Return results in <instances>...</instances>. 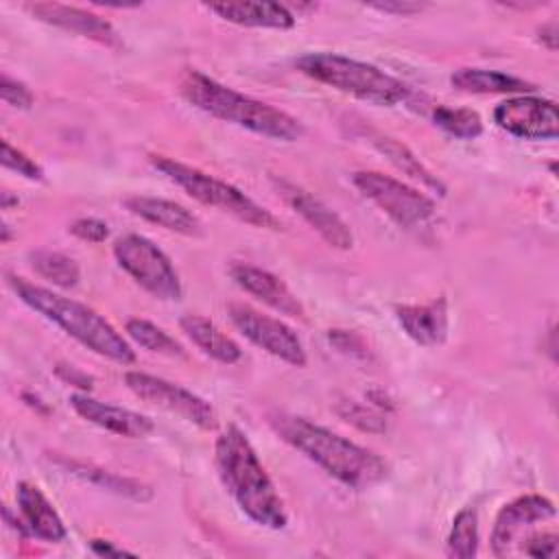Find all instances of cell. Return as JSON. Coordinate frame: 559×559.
<instances>
[{"label":"cell","mask_w":559,"mask_h":559,"mask_svg":"<svg viewBox=\"0 0 559 559\" xmlns=\"http://www.w3.org/2000/svg\"><path fill=\"white\" fill-rule=\"evenodd\" d=\"M57 463L68 469V474L90 483V485H96L98 489H105V491H111L116 496H124V498H131V500H151L153 496V489L135 478H129V476H120V474H114L109 469H103V467H96L92 463H85V461H74V459H66V456H59Z\"/></svg>","instance_id":"obj_22"},{"label":"cell","mask_w":559,"mask_h":559,"mask_svg":"<svg viewBox=\"0 0 559 559\" xmlns=\"http://www.w3.org/2000/svg\"><path fill=\"white\" fill-rule=\"evenodd\" d=\"M124 332L129 334V338L133 343H138L146 352L168 356V358H181L183 356V347L168 332H164L159 325H155L146 319H129L124 323Z\"/></svg>","instance_id":"obj_27"},{"label":"cell","mask_w":559,"mask_h":559,"mask_svg":"<svg viewBox=\"0 0 559 559\" xmlns=\"http://www.w3.org/2000/svg\"><path fill=\"white\" fill-rule=\"evenodd\" d=\"M68 229H70V234L76 236L79 240L94 242V245L107 240V236H109V225H107L105 221L96 218V216H81V218L72 221Z\"/></svg>","instance_id":"obj_33"},{"label":"cell","mask_w":559,"mask_h":559,"mask_svg":"<svg viewBox=\"0 0 559 559\" xmlns=\"http://www.w3.org/2000/svg\"><path fill=\"white\" fill-rule=\"evenodd\" d=\"M114 255L118 264L153 297L164 301H177L183 295L179 273L170 258L146 236L124 234L114 242Z\"/></svg>","instance_id":"obj_7"},{"label":"cell","mask_w":559,"mask_h":559,"mask_svg":"<svg viewBox=\"0 0 559 559\" xmlns=\"http://www.w3.org/2000/svg\"><path fill=\"white\" fill-rule=\"evenodd\" d=\"M354 186L365 199H369L378 210H382L395 225L404 229L419 227L428 223L437 205L421 190L378 170H358L352 175Z\"/></svg>","instance_id":"obj_8"},{"label":"cell","mask_w":559,"mask_h":559,"mask_svg":"<svg viewBox=\"0 0 559 559\" xmlns=\"http://www.w3.org/2000/svg\"><path fill=\"white\" fill-rule=\"evenodd\" d=\"M432 120L445 133L459 140H474L483 133V120L474 109L467 107H445L437 105L432 109Z\"/></svg>","instance_id":"obj_28"},{"label":"cell","mask_w":559,"mask_h":559,"mask_svg":"<svg viewBox=\"0 0 559 559\" xmlns=\"http://www.w3.org/2000/svg\"><path fill=\"white\" fill-rule=\"evenodd\" d=\"M299 72L371 105L393 107L411 96V87L373 63L336 52H308L297 59Z\"/></svg>","instance_id":"obj_5"},{"label":"cell","mask_w":559,"mask_h":559,"mask_svg":"<svg viewBox=\"0 0 559 559\" xmlns=\"http://www.w3.org/2000/svg\"><path fill=\"white\" fill-rule=\"evenodd\" d=\"M179 92L192 107L251 133L282 142H295L304 133V127L295 116L264 100L240 94L199 70H186L181 74Z\"/></svg>","instance_id":"obj_3"},{"label":"cell","mask_w":559,"mask_h":559,"mask_svg":"<svg viewBox=\"0 0 559 559\" xmlns=\"http://www.w3.org/2000/svg\"><path fill=\"white\" fill-rule=\"evenodd\" d=\"M212 13L223 17L225 22L238 26H253V28H275L286 31L295 26V15L286 4L280 2H212L207 4Z\"/></svg>","instance_id":"obj_20"},{"label":"cell","mask_w":559,"mask_h":559,"mask_svg":"<svg viewBox=\"0 0 559 559\" xmlns=\"http://www.w3.org/2000/svg\"><path fill=\"white\" fill-rule=\"evenodd\" d=\"M2 166L9 170H15L17 175L31 179V181H41L44 179V168L28 157L24 151L15 148L9 140H2Z\"/></svg>","instance_id":"obj_30"},{"label":"cell","mask_w":559,"mask_h":559,"mask_svg":"<svg viewBox=\"0 0 559 559\" xmlns=\"http://www.w3.org/2000/svg\"><path fill=\"white\" fill-rule=\"evenodd\" d=\"M214 465L221 483L240 511L264 528L280 531L288 524V513L280 491L260 463L251 441L238 426H227L214 445Z\"/></svg>","instance_id":"obj_2"},{"label":"cell","mask_w":559,"mask_h":559,"mask_svg":"<svg viewBox=\"0 0 559 559\" xmlns=\"http://www.w3.org/2000/svg\"><path fill=\"white\" fill-rule=\"evenodd\" d=\"M395 317L406 336L417 345H441L448 336V301L443 297L428 304L397 306Z\"/></svg>","instance_id":"obj_18"},{"label":"cell","mask_w":559,"mask_h":559,"mask_svg":"<svg viewBox=\"0 0 559 559\" xmlns=\"http://www.w3.org/2000/svg\"><path fill=\"white\" fill-rule=\"evenodd\" d=\"M148 162L173 183H177L181 190H186L188 197L194 201L216 207L251 227L258 229H271L277 231L282 229V223L277 216H273L266 207L255 203L249 194L238 190L236 186L216 179L214 175L203 173L201 168H194L190 164L177 162L166 155H148Z\"/></svg>","instance_id":"obj_6"},{"label":"cell","mask_w":559,"mask_h":559,"mask_svg":"<svg viewBox=\"0 0 559 559\" xmlns=\"http://www.w3.org/2000/svg\"><path fill=\"white\" fill-rule=\"evenodd\" d=\"M7 282L11 290L20 297V301L39 312L44 319L59 325L66 334H70L94 354L120 365L135 362V352L131 349L127 338L94 308L11 273L7 275Z\"/></svg>","instance_id":"obj_4"},{"label":"cell","mask_w":559,"mask_h":559,"mask_svg":"<svg viewBox=\"0 0 559 559\" xmlns=\"http://www.w3.org/2000/svg\"><path fill=\"white\" fill-rule=\"evenodd\" d=\"M70 406L74 408L76 415H81L85 421L114 432L118 437H129V439H144L155 430L153 419H148L142 413L122 408V406H114V404H105L98 402L94 397H90L87 393H74L70 395Z\"/></svg>","instance_id":"obj_15"},{"label":"cell","mask_w":559,"mask_h":559,"mask_svg":"<svg viewBox=\"0 0 559 559\" xmlns=\"http://www.w3.org/2000/svg\"><path fill=\"white\" fill-rule=\"evenodd\" d=\"M371 142H373V146H376L397 170H402V173L408 175L411 179L419 181L421 186L435 190L439 197L445 194V183H443L437 175H432L406 144H402V142L395 140V138L378 135V133L371 138Z\"/></svg>","instance_id":"obj_24"},{"label":"cell","mask_w":559,"mask_h":559,"mask_svg":"<svg viewBox=\"0 0 559 559\" xmlns=\"http://www.w3.org/2000/svg\"><path fill=\"white\" fill-rule=\"evenodd\" d=\"M478 552V515L472 507L461 509L445 539V555L454 559H472Z\"/></svg>","instance_id":"obj_26"},{"label":"cell","mask_w":559,"mask_h":559,"mask_svg":"<svg viewBox=\"0 0 559 559\" xmlns=\"http://www.w3.org/2000/svg\"><path fill=\"white\" fill-rule=\"evenodd\" d=\"M493 120L507 133L522 140H555L559 135V111L555 100L520 94L493 109Z\"/></svg>","instance_id":"obj_12"},{"label":"cell","mask_w":559,"mask_h":559,"mask_svg":"<svg viewBox=\"0 0 559 559\" xmlns=\"http://www.w3.org/2000/svg\"><path fill=\"white\" fill-rule=\"evenodd\" d=\"M269 424L288 445L352 489L373 487L389 474L382 456L306 417L275 413L269 415Z\"/></svg>","instance_id":"obj_1"},{"label":"cell","mask_w":559,"mask_h":559,"mask_svg":"<svg viewBox=\"0 0 559 559\" xmlns=\"http://www.w3.org/2000/svg\"><path fill=\"white\" fill-rule=\"evenodd\" d=\"M555 515V502L539 493H526L507 502L491 528V552L496 557H507L518 552L524 537L531 535L535 524H542Z\"/></svg>","instance_id":"obj_11"},{"label":"cell","mask_w":559,"mask_h":559,"mask_svg":"<svg viewBox=\"0 0 559 559\" xmlns=\"http://www.w3.org/2000/svg\"><path fill=\"white\" fill-rule=\"evenodd\" d=\"M90 548L96 552V555H105V557H122V555H131L129 550H124V548H118V546H114L111 542H105V539H92L90 542Z\"/></svg>","instance_id":"obj_37"},{"label":"cell","mask_w":559,"mask_h":559,"mask_svg":"<svg viewBox=\"0 0 559 559\" xmlns=\"http://www.w3.org/2000/svg\"><path fill=\"white\" fill-rule=\"evenodd\" d=\"M11 203H15V205H17V199H11V194H9V192H2V207H4V210H9V205H11Z\"/></svg>","instance_id":"obj_39"},{"label":"cell","mask_w":559,"mask_h":559,"mask_svg":"<svg viewBox=\"0 0 559 559\" xmlns=\"http://www.w3.org/2000/svg\"><path fill=\"white\" fill-rule=\"evenodd\" d=\"M557 533L548 531V533H531L528 537L522 539V544L518 546V552H524L526 557H537V559H546V557H555L557 555Z\"/></svg>","instance_id":"obj_32"},{"label":"cell","mask_w":559,"mask_h":559,"mask_svg":"<svg viewBox=\"0 0 559 559\" xmlns=\"http://www.w3.org/2000/svg\"><path fill=\"white\" fill-rule=\"evenodd\" d=\"M328 341L345 356L356 360H371V349L365 338L354 330H330Z\"/></svg>","instance_id":"obj_31"},{"label":"cell","mask_w":559,"mask_h":559,"mask_svg":"<svg viewBox=\"0 0 559 559\" xmlns=\"http://www.w3.org/2000/svg\"><path fill=\"white\" fill-rule=\"evenodd\" d=\"M33 269L48 282H52L59 288H72L81 280V269L74 258L61 253V251H50V249H37L28 255Z\"/></svg>","instance_id":"obj_25"},{"label":"cell","mask_w":559,"mask_h":559,"mask_svg":"<svg viewBox=\"0 0 559 559\" xmlns=\"http://www.w3.org/2000/svg\"><path fill=\"white\" fill-rule=\"evenodd\" d=\"M15 500H17V511H20V518H22L28 535L50 542V544H59L66 539L68 531H66L61 515L57 513L52 502L41 493V489L37 485L26 483V480L17 483Z\"/></svg>","instance_id":"obj_17"},{"label":"cell","mask_w":559,"mask_h":559,"mask_svg":"<svg viewBox=\"0 0 559 559\" xmlns=\"http://www.w3.org/2000/svg\"><path fill=\"white\" fill-rule=\"evenodd\" d=\"M55 373H57L63 382H70V384L79 386L81 391H90L92 384H94V378L87 376L85 371L76 369L74 365H63V362H59V365L55 367Z\"/></svg>","instance_id":"obj_35"},{"label":"cell","mask_w":559,"mask_h":559,"mask_svg":"<svg viewBox=\"0 0 559 559\" xmlns=\"http://www.w3.org/2000/svg\"><path fill=\"white\" fill-rule=\"evenodd\" d=\"M124 384L135 397L148 404H155L168 413H175L201 430H216L218 426L214 406L207 400L199 397L197 393L175 382H168L164 378H157L144 371H127Z\"/></svg>","instance_id":"obj_9"},{"label":"cell","mask_w":559,"mask_h":559,"mask_svg":"<svg viewBox=\"0 0 559 559\" xmlns=\"http://www.w3.org/2000/svg\"><path fill=\"white\" fill-rule=\"evenodd\" d=\"M124 207L131 214L144 218L157 227H164L168 231H175L181 236H201L203 234L201 221L188 207H183L181 203H175L170 199L129 197L124 201Z\"/></svg>","instance_id":"obj_19"},{"label":"cell","mask_w":559,"mask_h":559,"mask_svg":"<svg viewBox=\"0 0 559 559\" xmlns=\"http://www.w3.org/2000/svg\"><path fill=\"white\" fill-rule=\"evenodd\" d=\"M284 201L334 249L347 251L354 245V234L349 225L321 199L310 194L308 190L286 181V179H273Z\"/></svg>","instance_id":"obj_13"},{"label":"cell","mask_w":559,"mask_h":559,"mask_svg":"<svg viewBox=\"0 0 559 559\" xmlns=\"http://www.w3.org/2000/svg\"><path fill=\"white\" fill-rule=\"evenodd\" d=\"M181 332L207 356H212L218 362L236 365L242 358L240 345L227 336L214 321L201 317V314H183L179 319Z\"/></svg>","instance_id":"obj_21"},{"label":"cell","mask_w":559,"mask_h":559,"mask_svg":"<svg viewBox=\"0 0 559 559\" xmlns=\"http://www.w3.org/2000/svg\"><path fill=\"white\" fill-rule=\"evenodd\" d=\"M0 96L7 105H11L15 109H28L35 100L33 92L22 81L11 79L9 74H2V79H0Z\"/></svg>","instance_id":"obj_34"},{"label":"cell","mask_w":559,"mask_h":559,"mask_svg":"<svg viewBox=\"0 0 559 559\" xmlns=\"http://www.w3.org/2000/svg\"><path fill=\"white\" fill-rule=\"evenodd\" d=\"M0 229H2V236H0V238H2V242H9V238H11L9 225H7V223H2V227H0Z\"/></svg>","instance_id":"obj_40"},{"label":"cell","mask_w":559,"mask_h":559,"mask_svg":"<svg viewBox=\"0 0 559 559\" xmlns=\"http://www.w3.org/2000/svg\"><path fill=\"white\" fill-rule=\"evenodd\" d=\"M424 4H417V2H378V4H371V9H378V11H384V13H395V15H411V13H417L421 11Z\"/></svg>","instance_id":"obj_36"},{"label":"cell","mask_w":559,"mask_h":559,"mask_svg":"<svg viewBox=\"0 0 559 559\" xmlns=\"http://www.w3.org/2000/svg\"><path fill=\"white\" fill-rule=\"evenodd\" d=\"M539 41L548 48V50H557V22H548L539 28Z\"/></svg>","instance_id":"obj_38"},{"label":"cell","mask_w":559,"mask_h":559,"mask_svg":"<svg viewBox=\"0 0 559 559\" xmlns=\"http://www.w3.org/2000/svg\"><path fill=\"white\" fill-rule=\"evenodd\" d=\"M26 9L39 22L57 26L66 33L98 41L109 48L122 46L120 35L111 26V22H107L98 13H92V11H85L79 7H70V4H61V2H35V4H28Z\"/></svg>","instance_id":"obj_14"},{"label":"cell","mask_w":559,"mask_h":559,"mask_svg":"<svg viewBox=\"0 0 559 559\" xmlns=\"http://www.w3.org/2000/svg\"><path fill=\"white\" fill-rule=\"evenodd\" d=\"M227 314L231 323L260 349L266 354L293 365L304 367L308 362L306 349L297 336V332L284 321L262 314L260 310L247 304H229Z\"/></svg>","instance_id":"obj_10"},{"label":"cell","mask_w":559,"mask_h":559,"mask_svg":"<svg viewBox=\"0 0 559 559\" xmlns=\"http://www.w3.org/2000/svg\"><path fill=\"white\" fill-rule=\"evenodd\" d=\"M229 275L245 293L253 295L269 308L288 317H306L304 304L297 299V295L271 271L251 264H231Z\"/></svg>","instance_id":"obj_16"},{"label":"cell","mask_w":559,"mask_h":559,"mask_svg":"<svg viewBox=\"0 0 559 559\" xmlns=\"http://www.w3.org/2000/svg\"><path fill=\"white\" fill-rule=\"evenodd\" d=\"M336 413L341 419L356 426L358 430H365V432H384L386 430V413L376 408L373 404L343 400L336 404Z\"/></svg>","instance_id":"obj_29"},{"label":"cell","mask_w":559,"mask_h":559,"mask_svg":"<svg viewBox=\"0 0 559 559\" xmlns=\"http://www.w3.org/2000/svg\"><path fill=\"white\" fill-rule=\"evenodd\" d=\"M450 83L467 94H528L535 90L533 83L483 68H461L450 76Z\"/></svg>","instance_id":"obj_23"}]
</instances>
